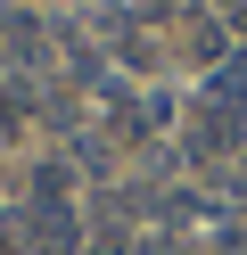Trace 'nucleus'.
Listing matches in <instances>:
<instances>
[{"mask_svg":"<svg viewBox=\"0 0 247 255\" xmlns=\"http://www.w3.org/2000/svg\"><path fill=\"white\" fill-rule=\"evenodd\" d=\"M239 140H247V116H239V107L206 99L190 116V156H239Z\"/></svg>","mask_w":247,"mask_h":255,"instance_id":"nucleus-1","label":"nucleus"},{"mask_svg":"<svg viewBox=\"0 0 247 255\" xmlns=\"http://www.w3.org/2000/svg\"><path fill=\"white\" fill-rule=\"evenodd\" d=\"M206 99H223V107H239V116H247V50H231L223 66L206 74Z\"/></svg>","mask_w":247,"mask_h":255,"instance_id":"nucleus-2","label":"nucleus"},{"mask_svg":"<svg viewBox=\"0 0 247 255\" xmlns=\"http://www.w3.org/2000/svg\"><path fill=\"white\" fill-rule=\"evenodd\" d=\"M66 181H74L66 165H41V173H33V198H66Z\"/></svg>","mask_w":247,"mask_h":255,"instance_id":"nucleus-3","label":"nucleus"},{"mask_svg":"<svg viewBox=\"0 0 247 255\" xmlns=\"http://www.w3.org/2000/svg\"><path fill=\"white\" fill-rule=\"evenodd\" d=\"M214 8H239V25H247V0H214Z\"/></svg>","mask_w":247,"mask_h":255,"instance_id":"nucleus-4","label":"nucleus"}]
</instances>
